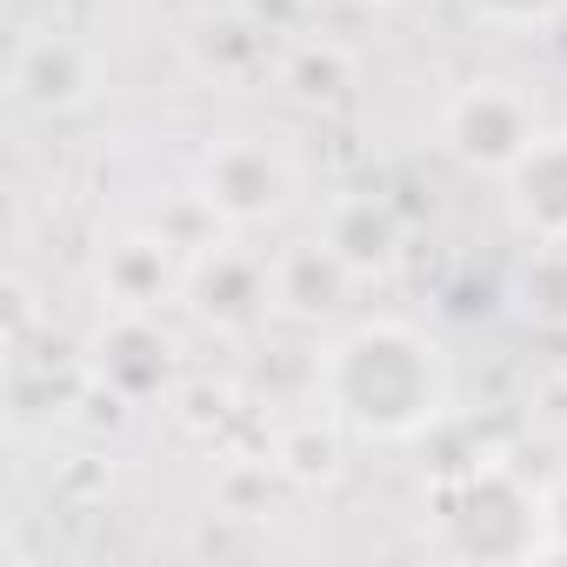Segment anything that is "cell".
<instances>
[{
  "label": "cell",
  "instance_id": "obj_1",
  "mask_svg": "<svg viewBox=\"0 0 567 567\" xmlns=\"http://www.w3.org/2000/svg\"><path fill=\"white\" fill-rule=\"evenodd\" d=\"M315 394L361 441H414L447 408V354L414 321H361L315 361Z\"/></svg>",
  "mask_w": 567,
  "mask_h": 567
},
{
  "label": "cell",
  "instance_id": "obj_2",
  "mask_svg": "<svg viewBox=\"0 0 567 567\" xmlns=\"http://www.w3.org/2000/svg\"><path fill=\"white\" fill-rule=\"evenodd\" d=\"M441 527H447V547L467 560H527L540 554L547 514L507 467H474L441 507Z\"/></svg>",
  "mask_w": 567,
  "mask_h": 567
},
{
  "label": "cell",
  "instance_id": "obj_3",
  "mask_svg": "<svg viewBox=\"0 0 567 567\" xmlns=\"http://www.w3.org/2000/svg\"><path fill=\"white\" fill-rule=\"evenodd\" d=\"M200 194H207V207L227 227L280 220V214H288V200H295V161L280 154L274 141H260V134L214 141L200 154Z\"/></svg>",
  "mask_w": 567,
  "mask_h": 567
},
{
  "label": "cell",
  "instance_id": "obj_4",
  "mask_svg": "<svg viewBox=\"0 0 567 567\" xmlns=\"http://www.w3.org/2000/svg\"><path fill=\"white\" fill-rule=\"evenodd\" d=\"M441 134H447V154L454 161H467L481 174H507L540 141V114H534V101L514 81H474L467 94L447 101Z\"/></svg>",
  "mask_w": 567,
  "mask_h": 567
},
{
  "label": "cell",
  "instance_id": "obj_5",
  "mask_svg": "<svg viewBox=\"0 0 567 567\" xmlns=\"http://www.w3.org/2000/svg\"><path fill=\"white\" fill-rule=\"evenodd\" d=\"M94 87H101V54L87 41H74V34L21 41L14 74H8V94L28 114H74V107L94 101Z\"/></svg>",
  "mask_w": 567,
  "mask_h": 567
},
{
  "label": "cell",
  "instance_id": "obj_6",
  "mask_svg": "<svg viewBox=\"0 0 567 567\" xmlns=\"http://www.w3.org/2000/svg\"><path fill=\"white\" fill-rule=\"evenodd\" d=\"M507 207L540 247H567V134H540L507 174Z\"/></svg>",
  "mask_w": 567,
  "mask_h": 567
},
{
  "label": "cell",
  "instance_id": "obj_7",
  "mask_svg": "<svg viewBox=\"0 0 567 567\" xmlns=\"http://www.w3.org/2000/svg\"><path fill=\"white\" fill-rule=\"evenodd\" d=\"M94 381L127 401H147L174 381V341L147 315H114L107 334L94 341Z\"/></svg>",
  "mask_w": 567,
  "mask_h": 567
},
{
  "label": "cell",
  "instance_id": "obj_8",
  "mask_svg": "<svg viewBox=\"0 0 567 567\" xmlns=\"http://www.w3.org/2000/svg\"><path fill=\"white\" fill-rule=\"evenodd\" d=\"M187 295L214 328H247L254 315L274 308V267H260L234 247H214L187 267Z\"/></svg>",
  "mask_w": 567,
  "mask_h": 567
},
{
  "label": "cell",
  "instance_id": "obj_9",
  "mask_svg": "<svg viewBox=\"0 0 567 567\" xmlns=\"http://www.w3.org/2000/svg\"><path fill=\"white\" fill-rule=\"evenodd\" d=\"M181 280V254L154 234V240H114L101 260V288L121 315H154Z\"/></svg>",
  "mask_w": 567,
  "mask_h": 567
},
{
  "label": "cell",
  "instance_id": "obj_10",
  "mask_svg": "<svg viewBox=\"0 0 567 567\" xmlns=\"http://www.w3.org/2000/svg\"><path fill=\"white\" fill-rule=\"evenodd\" d=\"M348 274H354V267H348L328 240L288 247V254L274 260V308H288V315H301V321H321V315L341 308Z\"/></svg>",
  "mask_w": 567,
  "mask_h": 567
},
{
  "label": "cell",
  "instance_id": "obj_11",
  "mask_svg": "<svg viewBox=\"0 0 567 567\" xmlns=\"http://www.w3.org/2000/svg\"><path fill=\"white\" fill-rule=\"evenodd\" d=\"M328 247H334L354 274H374V267L394 260V247H401V220H394V207H388L381 194H354V200L334 207V220H328Z\"/></svg>",
  "mask_w": 567,
  "mask_h": 567
},
{
  "label": "cell",
  "instance_id": "obj_12",
  "mask_svg": "<svg viewBox=\"0 0 567 567\" xmlns=\"http://www.w3.org/2000/svg\"><path fill=\"white\" fill-rule=\"evenodd\" d=\"M341 434H348V427L321 408L315 421H301V427L280 434L274 467H280V474H295V481H334V474H341Z\"/></svg>",
  "mask_w": 567,
  "mask_h": 567
},
{
  "label": "cell",
  "instance_id": "obj_13",
  "mask_svg": "<svg viewBox=\"0 0 567 567\" xmlns=\"http://www.w3.org/2000/svg\"><path fill=\"white\" fill-rule=\"evenodd\" d=\"M520 295H527V315L540 321H567V247H540L520 274Z\"/></svg>",
  "mask_w": 567,
  "mask_h": 567
},
{
  "label": "cell",
  "instance_id": "obj_14",
  "mask_svg": "<svg viewBox=\"0 0 567 567\" xmlns=\"http://www.w3.org/2000/svg\"><path fill=\"white\" fill-rule=\"evenodd\" d=\"M341 74H348L341 48H301V54H295V68H288V81H295L301 94H334V87H341Z\"/></svg>",
  "mask_w": 567,
  "mask_h": 567
},
{
  "label": "cell",
  "instance_id": "obj_15",
  "mask_svg": "<svg viewBox=\"0 0 567 567\" xmlns=\"http://www.w3.org/2000/svg\"><path fill=\"white\" fill-rule=\"evenodd\" d=\"M467 8L481 21H494V28H547L567 0H467Z\"/></svg>",
  "mask_w": 567,
  "mask_h": 567
},
{
  "label": "cell",
  "instance_id": "obj_16",
  "mask_svg": "<svg viewBox=\"0 0 567 567\" xmlns=\"http://www.w3.org/2000/svg\"><path fill=\"white\" fill-rule=\"evenodd\" d=\"M374 8H401V0H374Z\"/></svg>",
  "mask_w": 567,
  "mask_h": 567
}]
</instances>
